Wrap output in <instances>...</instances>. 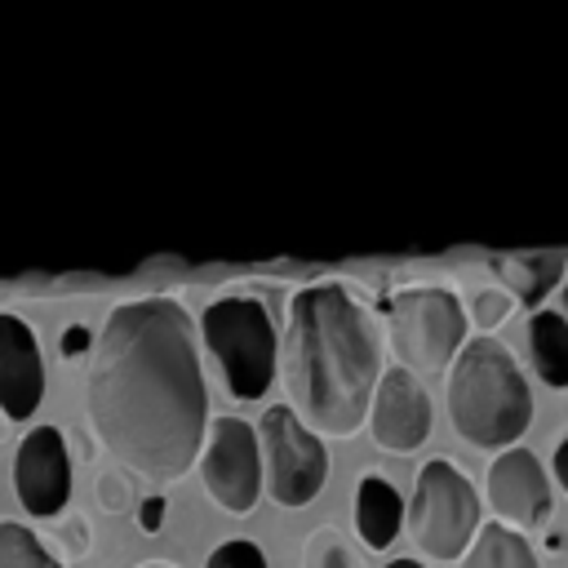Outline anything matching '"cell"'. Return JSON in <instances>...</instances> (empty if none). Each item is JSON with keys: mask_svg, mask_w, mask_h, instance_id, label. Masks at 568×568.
<instances>
[{"mask_svg": "<svg viewBox=\"0 0 568 568\" xmlns=\"http://www.w3.org/2000/svg\"><path fill=\"white\" fill-rule=\"evenodd\" d=\"M164 524V497H142V506H138V528L142 532H155Z\"/></svg>", "mask_w": 568, "mask_h": 568, "instance_id": "obj_23", "label": "cell"}, {"mask_svg": "<svg viewBox=\"0 0 568 568\" xmlns=\"http://www.w3.org/2000/svg\"><path fill=\"white\" fill-rule=\"evenodd\" d=\"M528 355L546 386H568V324L559 311H532L528 320Z\"/></svg>", "mask_w": 568, "mask_h": 568, "instance_id": "obj_15", "label": "cell"}, {"mask_svg": "<svg viewBox=\"0 0 568 568\" xmlns=\"http://www.w3.org/2000/svg\"><path fill=\"white\" fill-rule=\"evenodd\" d=\"M399 524H404V497L395 493L390 479L382 475H359V488H355V532L368 550H386L395 537H399Z\"/></svg>", "mask_w": 568, "mask_h": 568, "instance_id": "obj_13", "label": "cell"}, {"mask_svg": "<svg viewBox=\"0 0 568 568\" xmlns=\"http://www.w3.org/2000/svg\"><path fill=\"white\" fill-rule=\"evenodd\" d=\"M257 430V448H262V484L266 497L284 510L311 506L328 479V448L315 430H306L297 422V413L288 404H271L262 413Z\"/></svg>", "mask_w": 568, "mask_h": 568, "instance_id": "obj_7", "label": "cell"}, {"mask_svg": "<svg viewBox=\"0 0 568 568\" xmlns=\"http://www.w3.org/2000/svg\"><path fill=\"white\" fill-rule=\"evenodd\" d=\"M493 271L510 284V302L537 306L559 280H564V257L559 253H515V257H493Z\"/></svg>", "mask_w": 568, "mask_h": 568, "instance_id": "obj_14", "label": "cell"}, {"mask_svg": "<svg viewBox=\"0 0 568 568\" xmlns=\"http://www.w3.org/2000/svg\"><path fill=\"white\" fill-rule=\"evenodd\" d=\"M84 413L120 470L146 484L182 479L209 430V386L195 320L178 297L115 306L93 342Z\"/></svg>", "mask_w": 568, "mask_h": 568, "instance_id": "obj_1", "label": "cell"}, {"mask_svg": "<svg viewBox=\"0 0 568 568\" xmlns=\"http://www.w3.org/2000/svg\"><path fill=\"white\" fill-rule=\"evenodd\" d=\"M510 293L506 288H479L475 297H470V311H466V324H475L479 328V337H493V328L510 315Z\"/></svg>", "mask_w": 568, "mask_h": 568, "instance_id": "obj_20", "label": "cell"}, {"mask_svg": "<svg viewBox=\"0 0 568 568\" xmlns=\"http://www.w3.org/2000/svg\"><path fill=\"white\" fill-rule=\"evenodd\" d=\"M13 488L31 519H58L71 497V457L58 426H31L13 457Z\"/></svg>", "mask_w": 568, "mask_h": 568, "instance_id": "obj_10", "label": "cell"}, {"mask_svg": "<svg viewBox=\"0 0 568 568\" xmlns=\"http://www.w3.org/2000/svg\"><path fill=\"white\" fill-rule=\"evenodd\" d=\"M200 337L204 351L213 355L226 390L235 399H262L266 386L275 382V359H280V337L271 324V311L248 297V293H226L204 306L200 315Z\"/></svg>", "mask_w": 568, "mask_h": 568, "instance_id": "obj_4", "label": "cell"}, {"mask_svg": "<svg viewBox=\"0 0 568 568\" xmlns=\"http://www.w3.org/2000/svg\"><path fill=\"white\" fill-rule=\"evenodd\" d=\"M204 568H266V555H262L253 541L235 537V541H222V546L204 559Z\"/></svg>", "mask_w": 568, "mask_h": 568, "instance_id": "obj_22", "label": "cell"}, {"mask_svg": "<svg viewBox=\"0 0 568 568\" xmlns=\"http://www.w3.org/2000/svg\"><path fill=\"white\" fill-rule=\"evenodd\" d=\"M559 315H564V324H568V280L559 284Z\"/></svg>", "mask_w": 568, "mask_h": 568, "instance_id": "obj_26", "label": "cell"}, {"mask_svg": "<svg viewBox=\"0 0 568 568\" xmlns=\"http://www.w3.org/2000/svg\"><path fill=\"white\" fill-rule=\"evenodd\" d=\"M84 346H89V328H80V324H75V328H67V337H62V355H67V359H75Z\"/></svg>", "mask_w": 568, "mask_h": 568, "instance_id": "obj_24", "label": "cell"}, {"mask_svg": "<svg viewBox=\"0 0 568 568\" xmlns=\"http://www.w3.org/2000/svg\"><path fill=\"white\" fill-rule=\"evenodd\" d=\"M4 439H9V417L0 413V444H4Z\"/></svg>", "mask_w": 568, "mask_h": 568, "instance_id": "obj_29", "label": "cell"}, {"mask_svg": "<svg viewBox=\"0 0 568 568\" xmlns=\"http://www.w3.org/2000/svg\"><path fill=\"white\" fill-rule=\"evenodd\" d=\"M138 568H178V564H169V559H142Z\"/></svg>", "mask_w": 568, "mask_h": 568, "instance_id": "obj_28", "label": "cell"}, {"mask_svg": "<svg viewBox=\"0 0 568 568\" xmlns=\"http://www.w3.org/2000/svg\"><path fill=\"white\" fill-rule=\"evenodd\" d=\"M453 430L475 448H515L532 426V390L497 337H470L448 364L444 386Z\"/></svg>", "mask_w": 568, "mask_h": 568, "instance_id": "obj_3", "label": "cell"}, {"mask_svg": "<svg viewBox=\"0 0 568 568\" xmlns=\"http://www.w3.org/2000/svg\"><path fill=\"white\" fill-rule=\"evenodd\" d=\"M297 568H364V555L337 524H320L302 541V564Z\"/></svg>", "mask_w": 568, "mask_h": 568, "instance_id": "obj_17", "label": "cell"}, {"mask_svg": "<svg viewBox=\"0 0 568 568\" xmlns=\"http://www.w3.org/2000/svg\"><path fill=\"white\" fill-rule=\"evenodd\" d=\"M89 546H93V528H89V519L75 515V510H62V515L53 519V532H49V546H44V550L67 568V564L84 559Z\"/></svg>", "mask_w": 568, "mask_h": 568, "instance_id": "obj_19", "label": "cell"}, {"mask_svg": "<svg viewBox=\"0 0 568 568\" xmlns=\"http://www.w3.org/2000/svg\"><path fill=\"white\" fill-rule=\"evenodd\" d=\"M200 479L213 497L217 510L226 515H248L262 497V448L257 430L244 417H213L200 444Z\"/></svg>", "mask_w": 568, "mask_h": 568, "instance_id": "obj_8", "label": "cell"}, {"mask_svg": "<svg viewBox=\"0 0 568 568\" xmlns=\"http://www.w3.org/2000/svg\"><path fill=\"white\" fill-rule=\"evenodd\" d=\"M0 568H62V564L44 550V541L27 524L4 519L0 524Z\"/></svg>", "mask_w": 568, "mask_h": 568, "instance_id": "obj_18", "label": "cell"}, {"mask_svg": "<svg viewBox=\"0 0 568 568\" xmlns=\"http://www.w3.org/2000/svg\"><path fill=\"white\" fill-rule=\"evenodd\" d=\"M44 399V359L27 320L0 311V413L27 422Z\"/></svg>", "mask_w": 568, "mask_h": 568, "instance_id": "obj_12", "label": "cell"}, {"mask_svg": "<svg viewBox=\"0 0 568 568\" xmlns=\"http://www.w3.org/2000/svg\"><path fill=\"white\" fill-rule=\"evenodd\" d=\"M93 493H98V506L111 510V515H124L133 506V488H129L120 466H102L98 479H93Z\"/></svg>", "mask_w": 568, "mask_h": 568, "instance_id": "obj_21", "label": "cell"}, {"mask_svg": "<svg viewBox=\"0 0 568 568\" xmlns=\"http://www.w3.org/2000/svg\"><path fill=\"white\" fill-rule=\"evenodd\" d=\"M484 501L493 506L497 524L515 528V532H532L546 528L555 515V497H550V479L537 462L532 448H501L488 466L484 479Z\"/></svg>", "mask_w": 568, "mask_h": 568, "instance_id": "obj_9", "label": "cell"}, {"mask_svg": "<svg viewBox=\"0 0 568 568\" xmlns=\"http://www.w3.org/2000/svg\"><path fill=\"white\" fill-rule=\"evenodd\" d=\"M479 493L453 457H430L408 497V537L426 559H462L479 532Z\"/></svg>", "mask_w": 568, "mask_h": 568, "instance_id": "obj_6", "label": "cell"}, {"mask_svg": "<svg viewBox=\"0 0 568 568\" xmlns=\"http://www.w3.org/2000/svg\"><path fill=\"white\" fill-rule=\"evenodd\" d=\"M462 568H537V555L528 546L524 532L506 528V524H479V532L470 537L466 555H462Z\"/></svg>", "mask_w": 568, "mask_h": 568, "instance_id": "obj_16", "label": "cell"}, {"mask_svg": "<svg viewBox=\"0 0 568 568\" xmlns=\"http://www.w3.org/2000/svg\"><path fill=\"white\" fill-rule=\"evenodd\" d=\"M550 466H555V479H559V484H564V493H568V439H559V444H555Z\"/></svg>", "mask_w": 568, "mask_h": 568, "instance_id": "obj_25", "label": "cell"}, {"mask_svg": "<svg viewBox=\"0 0 568 568\" xmlns=\"http://www.w3.org/2000/svg\"><path fill=\"white\" fill-rule=\"evenodd\" d=\"M368 435L382 453H413L426 444L430 435V395L422 386V377H413L408 368L390 364L382 368V382L373 390L368 404Z\"/></svg>", "mask_w": 568, "mask_h": 568, "instance_id": "obj_11", "label": "cell"}, {"mask_svg": "<svg viewBox=\"0 0 568 568\" xmlns=\"http://www.w3.org/2000/svg\"><path fill=\"white\" fill-rule=\"evenodd\" d=\"M288 408L315 435L346 439L368 422L382 382V337L373 315L342 284H306L288 302L280 359Z\"/></svg>", "mask_w": 568, "mask_h": 568, "instance_id": "obj_2", "label": "cell"}, {"mask_svg": "<svg viewBox=\"0 0 568 568\" xmlns=\"http://www.w3.org/2000/svg\"><path fill=\"white\" fill-rule=\"evenodd\" d=\"M386 568H426V564H422V559H390Z\"/></svg>", "mask_w": 568, "mask_h": 568, "instance_id": "obj_27", "label": "cell"}, {"mask_svg": "<svg viewBox=\"0 0 568 568\" xmlns=\"http://www.w3.org/2000/svg\"><path fill=\"white\" fill-rule=\"evenodd\" d=\"M466 306L453 288L417 284L386 302V342L413 377H439L466 346Z\"/></svg>", "mask_w": 568, "mask_h": 568, "instance_id": "obj_5", "label": "cell"}]
</instances>
